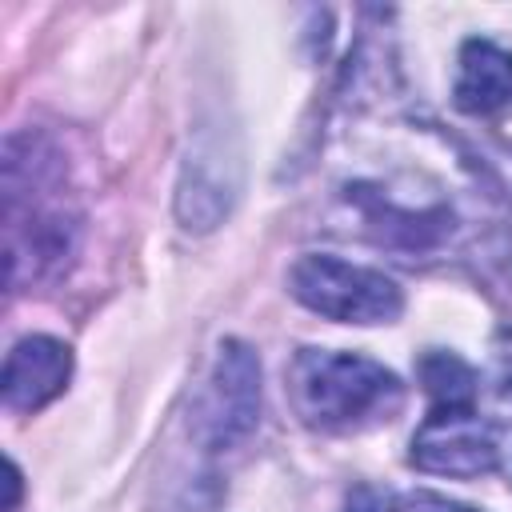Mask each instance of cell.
Listing matches in <instances>:
<instances>
[{
  "mask_svg": "<svg viewBox=\"0 0 512 512\" xmlns=\"http://www.w3.org/2000/svg\"><path fill=\"white\" fill-rule=\"evenodd\" d=\"M512 100V52L492 40H464L460 76H456V108L472 116H488Z\"/></svg>",
  "mask_w": 512,
  "mask_h": 512,
  "instance_id": "obj_7",
  "label": "cell"
},
{
  "mask_svg": "<svg viewBox=\"0 0 512 512\" xmlns=\"http://www.w3.org/2000/svg\"><path fill=\"white\" fill-rule=\"evenodd\" d=\"M288 288L304 308L340 324H388L404 308V292L392 276L328 252L300 256L288 272Z\"/></svg>",
  "mask_w": 512,
  "mask_h": 512,
  "instance_id": "obj_2",
  "label": "cell"
},
{
  "mask_svg": "<svg viewBox=\"0 0 512 512\" xmlns=\"http://www.w3.org/2000/svg\"><path fill=\"white\" fill-rule=\"evenodd\" d=\"M72 376V348L56 336H24L4 360V404L12 412H40L64 392Z\"/></svg>",
  "mask_w": 512,
  "mask_h": 512,
  "instance_id": "obj_6",
  "label": "cell"
},
{
  "mask_svg": "<svg viewBox=\"0 0 512 512\" xmlns=\"http://www.w3.org/2000/svg\"><path fill=\"white\" fill-rule=\"evenodd\" d=\"M412 464L436 476H484L500 464L496 436L476 408H432L412 436Z\"/></svg>",
  "mask_w": 512,
  "mask_h": 512,
  "instance_id": "obj_4",
  "label": "cell"
},
{
  "mask_svg": "<svg viewBox=\"0 0 512 512\" xmlns=\"http://www.w3.org/2000/svg\"><path fill=\"white\" fill-rule=\"evenodd\" d=\"M440 512H468V508H456V504H440Z\"/></svg>",
  "mask_w": 512,
  "mask_h": 512,
  "instance_id": "obj_11",
  "label": "cell"
},
{
  "mask_svg": "<svg viewBox=\"0 0 512 512\" xmlns=\"http://www.w3.org/2000/svg\"><path fill=\"white\" fill-rule=\"evenodd\" d=\"M420 384L436 408H472L476 400V372L456 352H428L420 356Z\"/></svg>",
  "mask_w": 512,
  "mask_h": 512,
  "instance_id": "obj_8",
  "label": "cell"
},
{
  "mask_svg": "<svg viewBox=\"0 0 512 512\" xmlns=\"http://www.w3.org/2000/svg\"><path fill=\"white\" fill-rule=\"evenodd\" d=\"M16 500H20V468L8 460V500H4V512H16Z\"/></svg>",
  "mask_w": 512,
  "mask_h": 512,
  "instance_id": "obj_10",
  "label": "cell"
},
{
  "mask_svg": "<svg viewBox=\"0 0 512 512\" xmlns=\"http://www.w3.org/2000/svg\"><path fill=\"white\" fill-rule=\"evenodd\" d=\"M344 512H396V504L388 492H380L372 484H356L344 500Z\"/></svg>",
  "mask_w": 512,
  "mask_h": 512,
  "instance_id": "obj_9",
  "label": "cell"
},
{
  "mask_svg": "<svg viewBox=\"0 0 512 512\" xmlns=\"http://www.w3.org/2000/svg\"><path fill=\"white\" fill-rule=\"evenodd\" d=\"M288 396L304 424L320 432H356L392 420L404 404V384L392 368L360 352L300 348L288 368Z\"/></svg>",
  "mask_w": 512,
  "mask_h": 512,
  "instance_id": "obj_1",
  "label": "cell"
},
{
  "mask_svg": "<svg viewBox=\"0 0 512 512\" xmlns=\"http://www.w3.org/2000/svg\"><path fill=\"white\" fill-rule=\"evenodd\" d=\"M260 424V360L244 340H224L196 412V436L204 448H236Z\"/></svg>",
  "mask_w": 512,
  "mask_h": 512,
  "instance_id": "obj_3",
  "label": "cell"
},
{
  "mask_svg": "<svg viewBox=\"0 0 512 512\" xmlns=\"http://www.w3.org/2000/svg\"><path fill=\"white\" fill-rule=\"evenodd\" d=\"M240 192V152L228 144L224 132H204L180 172L176 188V216L188 232H212L224 224Z\"/></svg>",
  "mask_w": 512,
  "mask_h": 512,
  "instance_id": "obj_5",
  "label": "cell"
}]
</instances>
